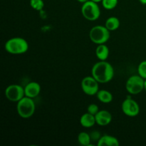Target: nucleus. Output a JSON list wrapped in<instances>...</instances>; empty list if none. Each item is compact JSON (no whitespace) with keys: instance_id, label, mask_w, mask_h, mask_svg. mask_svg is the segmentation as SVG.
Segmentation results:
<instances>
[{"instance_id":"nucleus-1","label":"nucleus","mask_w":146,"mask_h":146,"mask_svg":"<svg viewBox=\"0 0 146 146\" xmlns=\"http://www.w3.org/2000/svg\"><path fill=\"white\" fill-rule=\"evenodd\" d=\"M91 76L99 84H106L113 78L114 68L108 61H99L93 66Z\"/></svg>"},{"instance_id":"nucleus-2","label":"nucleus","mask_w":146,"mask_h":146,"mask_svg":"<svg viewBox=\"0 0 146 146\" xmlns=\"http://www.w3.org/2000/svg\"><path fill=\"white\" fill-rule=\"evenodd\" d=\"M6 51L14 55L25 54L29 50L27 41L21 37H13L9 38L4 44Z\"/></svg>"},{"instance_id":"nucleus-3","label":"nucleus","mask_w":146,"mask_h":146,"mask_svg":"<svg viewBox=\"0 0 146 146\" xmlns=\"http://www.w3.org/2000/svg\"><path fill=\"white\" fill-rule=\"evenodd\" d=\"M36 105L33 98L24 96L17 102V111L21 118L27 119L32 116L35 113Z\"/></svg>"},{"instance_id":"nucleus-4","label":"nucleus","mask_w":146,"mask_h":146,"mask_svg":"<svg viewBox=\"0 0 146 146\" xmlns=\"http://www.w3.org/2000/svg\"><path fill=\"white\" fill-rule=\"evenodd\" d=\"M89 38L97 45L106 44L110 38V31L105 25H96L90 30Z\"/></svg>"},{"instance_id":"nucleus-5","label":"nucleus","mask_w":146,"mask_h":146,"mask_svg":"<svg viewBox=\"0 0 146 146\" xmlns=\"http://www.w3.org/2000/svg\"><path fill=\"white\" fill-rule=\"evenodd\" d=\"M81 14L86 19L94 21L98 19L101 15V9L98 3L88 0L81 7Z\"/></svg>"},{"instance_id":"nucleus-6","label":"nucleus","mask_w":146,"mask_h":146,"mask_svg":"<svg viewBox=\"0 0 146 146\" xmlns=\"http://www.w3.org/2000/svg\"><path fill=\"white\" fill-rule=\"evenodd\" d=\"M145 79L139 75H133L130 76L125 83V89L128 94L136 95L144 90Z\"/></svg>"},{"instance_id":"nucleus-7","label":"nucleus","mask_w":146,"mask_h":146,"mask_svg":"<svg viewBox=\"0 0 146 146\" xmlns=\"http://www.w3.org/2000/svg\"><path fill=\"white\" fill-rule=\"evenodd\" d=\"M5 96L11 102L17 103L25 96L24 88L18 84H11L5 89Z\"/></svg>"},{"instance_id":"nucleus-8","label":"nucleus","mask_w":146,"mask_h":146,"mask_svg":"<svg viewBox=\"0 0 146 146\" xmlns=\"http://www.w3.org/2000/svg\"><path fill=\"white\" fill-rule=\"evenodd\" d=\"M81 86L84 94L88 96L96 95L99 91V83L92 76L84 77L81 81Z\"/></svg>"},{"instance_id":"nucleus-9","label":"nucleus","mask_w":146,"mask_h":146,"mask_svg":"<svg viewBox=\"0 0 146 146\" xmlns=\"http://www.w3.org/2000/svg\"><path fill=\"white\" fill-rule=\"evenodd\" d=\"M121 109L125 115L129 117L137 116L140 113L139 105L131 98H127L123 101Z\"/></svg>"},{"instance_id":"nucleus-10","label":"nucleus","mask_w":146,"mask_h":146,"mask_svg":"<svg viewBox=\"0 0 146 146\" xmlns=\"http://www.w3.org/2000/svg\"><path fill=\"white\" fill-rule=\"evenodd\" d=\"M96 122L100 126H106L112 121V115L106 110H101L95 115Z\"/></svg>"},{"instance_id":"nucleus-11","label":"nucleus","mask_w":146,"mask_h":146,"mask_svg":"<svg viewBox=\"0 0 146 146\" xmlns=\"http://www.w3.org/2000/svg\"><path fill=\"white\" fill-rule=\"evenodd\" d=\"M41 92V86L38 83L35 81H31L27 84L24 87V93L25 96L34 98L38 96Z\"/></svg>"},{"instance_id":"nucleus-12","label":"nucleus","mask_w":146,"mask_h":146,"mask_svg":"<svg viewBox=\"0 0 146 146\" xmlns=\"http://www.w3.org/2000/svg\"><path fill=\"white\" fill-rule=\"evenodd\" d=\"M119 145V141L115 137L110 135H102L97 142L98 146H118Z\"/></svg>"},{"instance_id":"nucleus-13","label":"nucleus","mask_w":146,"mask_h":146,"mask_svg":"<svg viewBox=\"0 0 146 146\" xmlns=\"http://www.w3.org/2000/svg\"><path fill=\"white\" fill-rule=\"evenodd\" d=\"M96 123L95 115L87 112L83 114L80 118V124L84 128H89Z\"/></svg>"},{"instance_id":"nucleus-14","label":"nucleus","mask_w":146,"mask_h":146,"mask_svg":"<svg viewBox=\"0 0 146 146\" xmlns=\"http://www.w3.org/2000/svg\"><path fill=\"white\" fill-rule=\"evenodd\" d=\"M96 56L99 61H106L109 56V48L105 44H99L96 48Z\"/></svg>"},{"instance_id":"nucleus-15","label":"nucleus","mask_w":146,"mask_h":146,"mask_svg":"<svg viewBox=\"0 0 146 146\" xmlns=\"http://www.w3.org/2000/svg\"><path fill=\"white\" fill-rule=\"evenodd\" d=\"M96 97L100 102L103 104H109L112 102L113 97L112 94L107 90H99L96 94Z\"/></svg>"},{"instance_id":"nucleus-16","label":"nucleus","mask_w":146,"mask_h":146,"mask_svg":"<svg viewBox=\"0 0 146 146\" xmlns=\"http://www.w3.org/2000/svg\"><path fill=\"white\" fill-rule=\"evenodd\" d=\"M120 20L119 19L115 17H111L106 19L105 22V27L109 30L110 31H115L118 29L120 27Z\"/></svg>"},{"instance_id":"nucleus-17","label":"nucleus","mask_w":146,"mask_h":146,"mask_svg":"<svg viewBox=\"0 0 146 146\" xmlns=\"http://www.w3.org/2000/svg\"><path fill=\"white\" fill-rule=\"evenodd\" d=\"M77 139H78V143L84 146H89L91 145V141H92V140H91V135L86 132L80 133L78 135Z\"/></svg>"},{"instance_id":"nucleus-18","label":"nucleus","mask_w":146,"mask_h":146,"mask_svg":"<svg viewBox=\"0 0 146 146\" xmlns=\"http://www.w3.org/2000/svg\"><path fill=\"white\" fill-rule=\"evenodd\" d=\"M118 0H103L101 1L102 5L105 9L112 10L116 7Z\"/></svg>"},{"instance_id":"nucleus-19","label":"nucleus","mask_w":146,"mask_h":146,"mask_svg":"<svg viewBox=\"0 0 146 146\" xmlns=\"http://www.w3.org/2000/svg\"><path fill=\"white\" fill-rule=\"evenodd\" d=\"M30 6L36 11H41L44 7V2L43 0H30Z\"/></svg>"},{"instance_id":"nucleus-20","label":"nucleus","mask_w":146,"mask_h":146,"mask_svg":"<svg viewBox=\"0 0 146 146\" xmlns=\"http://www.w3.org/2000/svg\"><path fill=\"white\" fill-rule=\"evenodd\" d=\"M138 75L146 79V60L141 61L138 66Z\"/></svg>"},{"instance_id":"nucleus-21","label":"nucleus","mask_w":146,"mask_h":146,"mask_svg":"<svg viewBox=\"0 0 146 146\" xmlns=\"http://www.w3.org/2000/svg\"><path fill=\"white\" fill-rule=\"evenodd\" d=\"M98 111H99L98 106L95 104H90V105H88V108H87V112L93 114V115H95Z\"/></svg>"},{"instance_id":"nucleus-22","label":"nucleus","mask_w":146,"mask_h":146,"mask_svg":"<svg viewBox=\"0 0 146 146\" xmlns=\"http://www.w3.org/2000/svg\"><path fill=\"white\" fill-rule=\"evenodd\" d=\"M90 135H91V140H93L94 141H98V140L101 137V133L98 131H93Z\"/></svg>"},{"instance_id":"nucleus-23","label":"nucleus","mask_w":146,"mask_h":146,"mask_svg":"<svg viewBox=\"0 0 146 146\" xmlns=\"http://www.w3.org/2000/svg\"><path fill=\"white\" fill-rule=\"evenodd\" d=\"M139 1L143 5H146V0H139Z\"/></svg>"},{"instance_id":"nucleus-24","label":"nucleus","mask_w":146,"mask_h":146,"mask_svg":"<svg viewBox=\"0 0 146 146\" xmlns=\"http://www.w3.org/2000/svg\"><path fill=\"white\" fill-rule=\"evenodd\" d=\"M76 1H78V2H81L82 3V4H84V3L86 2V1H88V0H76Z\"/></svg>"},{"instance_id":"nucleus-25","label":"nucleus","mask_w":146,"mask_h":146,"mask_svg":"<svg viewBox=\"0 0 146 146\" xmlns=\"http://www.w3.org/2000/svg\"><path fill=\"white\" fill-rule=\"evenodd\" d=\"M91 1H94V2H96V3H99V2H101L103 0H91Z\"/></svg>"},{"instance_id":"nucleus-26","label":"nucleus","mask_w":146,"mask_h":146,"mask_svg":"<svg viewBox=\"0 0 146 146\" xmlns=\"http://www.w3.org/2000/svg\"><path fill=\"white\" fill-rule=\"evenodd\" d=\"M144 90L146 91V79H145V81H144Z\"/></svg>"}]
</instances>
